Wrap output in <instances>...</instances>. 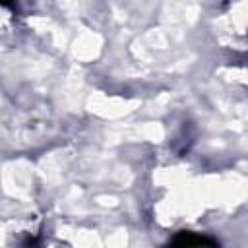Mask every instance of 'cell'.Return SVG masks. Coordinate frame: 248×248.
<instances>
[{"instance_id": "obj_1", "label": "cell", "mask_w": 248, "mask_h": 248, "mask_svg": "<svg viewBox=\"0 0 248 248\" xmlns=\"http://www.w3.org/2000/svg\"><path fill=\"white\" fill-rule=\"evenodd\" d=\"M170 244H174V246H217V240H213L205 234H196V232H190V231H182L170 240Z\"/></svg>"}, {"instance_id": "obj_2", "label": "cell", "mask_w": 248, "mask_h": 248, "mask_svg": "<svg viewBox=\"0 0 248 248\" xmlns=\"http://www.w3.org/2000/svg\"><path fill=\"white\" fill-rule=\"evenodd\" d=\"M0 6H2V8H10V10H14V8H16V0H0Z\"/></svg>"}]
</instances>
